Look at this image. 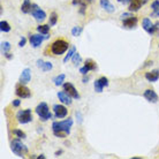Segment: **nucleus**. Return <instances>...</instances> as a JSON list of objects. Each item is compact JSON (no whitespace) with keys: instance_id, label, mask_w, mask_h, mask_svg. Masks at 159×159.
Masks as SVG:
<instances>
[{"instance_id":"7ed1b4c3","label":"nucleus","mask_w":159,"mask_h":159,"mask_svg":"<svg viewBox=\"0 0 159 159\" xmlns=\"http://www.w3.org/2000/svg\"><path fill=\"white\" fill-rule=\"evenodd\" d=\"M11 149H12V151L14 155H16L17 157H22V158H23L24 155L28 152V148L21 142L19 137L12 141V143H11Z\"/></svg>"},{"instance_id":"423d86ee","label":"nucleus","mask_w":159,"mask_h":159,"mask_svg":"<svg viewBox=\"0 0 159 159\" xmlns=\"http://www.w3.org/2000/svg\"><path fill=\"white\" fill-rule=\"evenodd\" d=\"M16 119L22 125H25V123H29L30 121H32V113L31 110H23V111H19L17 114H16Z\"/></svg>"},{"instance_id":"6e6552de","label":"nucleus","mask_w":159,"mask_h":159,"mask_svg":"<svg viewBox=\"0 0 159 159\" xmlns=\"http://www.w3.org/2000/svg\"><path fill=\"white\" fill-rule=\"evenodd\" d=\"M15 93L17 97H20L22 99H27V98H30V97H31L30 89H29L28 87H25V84H22V83L16 87Z\"/></svg>"},{"instance_id":"20e7f679","label":"nucleus","mask_w":159,"mask_h":159,"mask_svg":"<svg viewBox=\"0 0 159 159\" xmlns=\"http://www.w3.org/2000/svg\"><path fill=\"white\" fill-rule=\"evenodd\" d=\"M35 111H36L37 116H39V119L42 120V121H48V119L52 118V114H51V112H50V108H48V104L44 103V102L37 105V107Z\"/></svg>"},{"instance_id":"39448f33","label":"nucleus","mask_w":159,"mask_h":159,"mask_svg":"<svg viewBox=\"0 0 159 159\" xmlns=\"http://www.w3.org/2000/svg\"><path fill=\"white\" fill-rule=\"evenodd\" d=\"M142 27H143V29L149 35H155L156 32H157V30L159 29V22L152 23V21L149 17H145L142 21Z\"/></svg>"},{"instance_id":"473e14b6","label":"nucleus","mask_w":159,"mask_h":159,"mask_svg":"<svg viewBox=\"0 0 159 159\" xmlns=\"http://www.w3.org/2000/svg\"><path fill=\"white\" fill-rule=\"evenodd\" d=\"M13 134H14L16 137H19V139H25V137H27L25 133H23L22 130H19V129H15V130H13Z\"/></svg>"},{"instance_id":"c756f323","label":"nucleus","mask_w":159,"mask_h":159,"mask_svg":"<svg viewBox=\"0 0 159 159\" xmlns=\"http://www.w3.org/2000/svg\"><path fill=\"white\" fill-rule=\"evenodd\" d=\"M93 88H95V91L98 92V93H100V92H103V84L99 82V80H96L95 83H93Z\"/></svg>"},{"instance_id":"c9c22d12","label":"nucleus","mask_w":159,"mask_h":159,"mask_svg":"<svg viewBox=\"0 0 159 159\" xmlns=\"http://www.w3.org/2000/svg\"><path fill=\"white\" fill-rule=\"evenodd\" d=\"M89 72H90V70H89V69H88V68L85 67V66H83V67H81V68H80V73H81L82 75H84V76L87 75V74H88V73H89Z\"/></svg>"},{"instance_id":"f3484780","label":"nucleus","mask_w":159,"mask_h":159,"mask_svg":"<svg viewBox=\"0 0 159 159\" xmlns=\"http://www.w3.org/2000/svg\"><path fill=\"white\" fill-rule=\"evenodd\" d=\"M99 4H100V7L103 8L105 12H107V13L116 12V7L110 2V0H100Z\"/></svg>"},{"instance_id":"393cba45","label":"nucleus","mask_w":159,"mask_h":159,"mask_svg":"<svg viewBox=\"0 0 159 159\" xmlns=\"http://www.w3.org/2000/svg\"><path fill=\"white\" fill-rule=\"evenodd\" d=\"M76 52V48L75 46H73V48H69V51H68V53L66 54V57L64 58V62L65 64H67L69 60L72 59L73 58V56H74V53Z\"/></svg>"},{"instance_id":"2eb2a0df","label":"nucleus","mask_w":159,"mask_h":159,"mask_svg":"<svg viewBox=\"0 0 159 159\" xmlns=\"http://www.w3.org/2000/svg\"><path fill=\"white\" fill-rule=\"evenodd\" d=\"M58 98L62 104H66V105H72V97L68 95L67 92L65 91H59L58 92Z\"/></svg>"},{"instance_id":"7c9ffc66","label":"nucleus","mask_w":159,"mask_h":159,"mask_svg":"<svg viewBox=\"0 0 159 159\" xmlns=\"http://www.w3.org/2000/svg\"><path fill=\"white\" fill-rule=\"evenodd\" d=\"M82 27H74V28L72 29V35L74 37H79L81 34H82Z\"/></svg>"},{"instance_id":"4468645a","label":"nucleus","mask_w":159,"mask_h":159,"mask_svg":"<svg viewBox=\"0 0 159 159\" xmlns=\"http://www.w3.org/2000/svg\"><path fill=\"white\" fill-rule=\"evenodd\" d=\"M148 0H131L129 2V12H137Z\"/></svg>"},{"instance_id":"37998d69","label":"nucleus","mask_w":159,"mask_h":159,"mask_svg":"<svg viewBox=\"0 0 159 159\" xmlns=\"http://www.w3.org/2000/svg\"><path fill=\"white\" fill-rule=\"evenodd\" d=\"M158 46H159V45H158Z\"/></svg>"},{"instance_id":"f704fd0d","label":"nucleus","mask_w":159,"mask_h":159,"mask_svg":"<svg viewBox=\"0 0 159 159\" xmlns=\"http://www.w3.org/2000/svg\"><path fill=\"white\" fill-rule=\"evenodd\" d=\"M130 16H133V14H131V12L122 13V14L120 15V19H121V21H123V20H126V19H128V17H130Z\"/></svg>"},{"instance_id":"0eeeda50","label":"nucleus","mask_w":159,"mask_h":159,"mask_svg":"<svg viewBox=\"0 0 159 159\" xmlns=\"http://www.w3.org/2000/svg\"><path fill=\"white\" fill-rule=\"evenodd\" d=\"M31 15L35 17V20L38 21V22H43L45 19H46V13L44 12L42 8H39V6L36 4H32L31 7Z\"/></svg>"},{"instance_id":"f257e3e1","label":"nucleus","mask_w":159,"mask_h":159,"mask_svg":"<svg viewBox=\"0 0 159 159\" xmlns=\"http://www.w3.org/2000/svg\"><path fill=\"white\" fill-rule=\"evenodd\" d=\"M72 126L73 119L68 118V119L62 120V121H54L52 123V130L57 137L64 139V137H66V135H69Z\"/></svg>"},{"instance_id":"cd10ccee","label":"nucleus","mask_w":159,"mask_h":159,"mask_svg":"<svg viewBox=\"0 0 159 159\" xmlns=\"http://www.w3.org/2000/svg\"><path fill=\"white\" fill-rule=\"evenodd\" d=\"M9 50H11V43L9 42H2L1 43V53L5 56L6 53H8Z\"/></svg>"},{"instance_id":"aec40b11","label":"nucleus","mask_w":159,"mask_h":159,"mask_svg":"<svg viewBox=\"0 0 159 159\" xmlns=\"http://www.w3.org/2000/svg\"><path fill=\"white\" fill-rule=\"evenodd\" d=\"M37 67H39L43 72H48V70H51L52 68H53V66H52L50 61L48 62H44L42 59H38L37 60Z\"/></svg>"},{"instance_id":"a878e982","label":"nucleus","mask_w":159,"mask_h":159,"mask_svg":"<svg viewBox=\"0 0 159 159\" xmlns=\"http://www.w3.org/2000/svg\"><path fill=\"white\" fill-rule=\"evenodd\" d=\"M84 66H85L89 70H96V69H97V65H96L95 61H93V60H91V59H88L87 61H85Z\"/></svg>"},{"instance_id":"dca6fc26","label":"nucleus","mask_w":159,"mask_h":159,"mask_svg":"<svg viewBox=\"0 0 159 159\" xmlns=\"http://www.w3.org/2000/svg\"><path fill=\"white\" fill-rule=\"evenodd\" d=\"M91 2V0H72V4L74 5V6H80L81 7V9H80V13L81 14H84V12H85V9H87V6Z\"/></svg>"},{"instance_id":"c85d7f7f","label":"nucleus","mask_w":159,"mask_h":159,"mask_svg":"<svg viewBox=\"0 0 159 159\" xmlns=\"http://www.w3.org/2000/svg\"><path fill=\"white\" fill-rule=\"evenodd\" d=\"M57 22H58V14L56 12L51 13V15H50V21H48V24L53 27V25H56Z\"/></svg>"},{"instance_id":"9d476101","label":"nucleus","mask_w":159,"mask_h":159,"mask_svg":"<svg viewBox=\"0 0 159 159\" xmlns=\"http://www.w3.org/2000/svg\"><path fill=\"white\" fill-rule=\"evenodd\" d=\"M64 90L67 92L68 95L70 96L72 98H74V99H80V93L77 92L76 88L74 87L72 83H69V82H65L64 83Z\"/></svg>"},{"instance_id":"412c9836","label":"nucleus","mask_w":159,"mask_h":159,"mask_svg":"<svg viewBox=\"0 0 159 159\" xmlns=\"http://www.w3.org/2000/svg\"><path fill=\"white\" fill-rule=\"evenodd\" d=\"M31 7L32 4L30 2V0H24L22 6H21V12L23 14H28V13L31 12Z\"/></svg>"},{"instance_id":"ddd939ff","label":"nucleus","mask_w":159,"mask_h":159,"mask_svg":"<svg viewBox=\"0 0 159 159\" xmlns=\"http://www.w3.org/2000/svg\"><path fill=\"white\" fill-rule=\"evenodd\" d=\"M31 80V69L30 68H24L20 75V83L27 84Z\"/></svg>"},{"instance_id":"72a5a7b5","label":"nucleus","mask_w":159,"mask_h":159,"mask_svg":"<svg viewBox=\"0 0 159 159\" xmlns=\"http://www.w3.org/2000/svg\"><path fill=\"white\" fill-rule=\"evenodd\" d=\"M99 80V82L102 84H103V87L105 88V87H108V80H107V77H105V76H102L100 79H98Z\"/></svg>"},{"instance_id":"bb28decb","label":"nucleus","mask_w":159,"mask_h":159,"mask_svg":"<svg viewBox=\"0 0 159 159\" xmlns=\"http://www.w3.org/2000/svg\"><path fill=\"white\" fill-rule=\"evenodd\" d=\"M0 30L1 32H9L11 31V25L7 21H1L0 22Z\"/></svg>"},{"instance_id":"e433bc0d","label":"nucleus","mask_w":159,"mask_h":159,"mask_svg":"<svg viewBox=\"0 0 159 159\" xmlns=\"http://www.w3.org/2000/svg\"><path fill=\"white\" fill-rule=\"evenodd\" d=\"M25 43H27V38H25V37H22L20 39V42H19V46H20V48H23L24 45H25Z\"/></svg>"},{"instance_id":"79ce46f5","label":"nucleus","mask_w":159,"mask_h":159,"mask_svg":"<svg viewBox=\"0 0 159 159\" xmlns=\"http://www.w3.org/2000/svg\"><path fill=\"white\" fill-rule=\"evenodd\" d=\"M60 153H62V151H57L56 152V156H59Z\"/></svg>"},{"instance_id":"5701e85b","label":"nucleus","mask_w":159,"mask_h":159,"mask_svg":"<svg viewBox=\"0 0 159 159\" xmlns=\"http://www.w3.org/2000/svg\"><path fill=\"white\" fill-rule=\"evenodd\" d=\"M50 28H51L50 24H42V25L37 27V31L39 32V34H42V35H48Z\"/></svg>"},{"instance_id":"b1692460","label":"nucleus","mask_w":159,"mask_h":159,"mask_svg":"<svg viewBox=\"0 0 159 159\" xmlns=\"http://www.w3.org/2000/svg\"><path fill=\"white\" fill-rule=\"evenodd\" d=\"M65 79H66V75L65 74H59V75H57L54 79H53V82H54V84H56L57 87H59V85H61V84L64 83Z\"/></svg>"},{"instance_id":"a19ab883","label":"nucleus","mask_w":159,"mask_h":159,"mask_svg":"<svg viewBox=\"0 0 159 159\" xmlns=\"http://www.w3.org/2000/svg\"><path fill=\"white\" fill-rule=\"evenodd\" d=\"M119 2H121V4H126V0H118Z\"/></svg>"},{"instance_id":"9b49d317","label":"nucleus","mask_w":159,"mask_h":159,"mask_svg":"<svg viewBox=\"0 0 159 159\" xmlns=\"http://www.w3.org/2000/svg\"><path fill=\"white\" fill-rule=\"evenodd\" d=\"M53 112H54L56 118H58V119H64L68 114L67 108L65 107L64 105H59V104H56L53 106Z\"/></svg>"},{"instance_id":"1a4fd4ad","label":"nucleus","mask_w":159,"mask_h":159,"mask_svg":"<svg viewBox=\"0 0 159 159\" xmlns=\"http://www.w3.org/2000/svg\"><path fill=\"white\" fill-rule=\"evenodd\" d=\"M48 36H46V35H42V34H36V35H31L30 36V38H29V42H30V44H31L32 48H39L40 45H42V43H43L45 39H48Z\"/></svg>"},{"instance_id":"ea45409f","label":"nucleus","mask_w":159,"mask_h":159,"mask_svg":"<svg viewBox=\"0 0 159 159\" xmlns=\"http://www.w3.org/2000/svg\"><path fill=\"white\" fill-rule=\"evenodd\" d=\"M89 81V77H83V83H88Z\"/></svg>"},{"instance_id":"4c0bfd02","label":"nucleus","mask_w":159,"mask_h":159,"mask_svg":"<svg viewBox=\"0 0 159 159\" xmlns=\"http://www.w3.org/2000/svg\"><path fill=\"white\" fill-rule=\"evenodd\" d=\"M12 105L14 106V107H19V106L21 105V100L20 99H14L13 100Z\"/></svg>"},{"instance_id":"a211bd4d","label":"nucleus","mask_w":159,"mask_h":159,"mask_svg":"<svg viewBox=\"0 0 159 159\" xmlns=\"http://www.w3.org/2000/svg\"><path fill=\"white\" fill-rule=\"evenodd\" d=\"M136 24H137V17H135V16H130V17L122 21V27L127 29L134 28V27H136Z\"/></svg>"},{"instance_id":"f03ea898","label":"nucleus","mask_w":159,"mask_h":159,"mask_svg":"<svg viewBox=\"0 0 159 159\" xmlns=\"http://www.w3.org/2000/svg\"><path fill=\"white\" fill-rule=\"evenodd\" d=\"M68 48H69L68 42L65 39H57L51 45V52L54 56H62Z\"/></svg>"},{"instance_id":"6ab92c4d","label":"nucleus","mask_w":159,"mask_h":159,"mask_svg":"<svg viewBox=\"0 0 159 159\" xmlns=\"http://www.w3.org/2000/svg\"><path fill=\"white\" fill-rule=\"evenodd\" d=\"M145 79L149 81V82H157L159 80V69H155V70H151V72L145 73Z\"/></svg>"},{"instance_id":"4be33fe9","label":"nucleus","mask_w":159,"mask_h":159,"mask_svg":"<svg viewBox=\"0 0 159 159\" xmlns=\"http://www.w3.org/2000/svg\"><path fill=\"white\" fill-rule=\"evenodd\" d=\"M151 8H152V14H151V16H156V17H159V0H155V1H152Z\"/></svg>"},{"instance_id":"f8f14e48","label":"nucleus","mask_w":159,"mask_h":159,"mask_svg":"<svg viewBox=\"0 0 159 159\" xmlns=\"http://www.w3.org/2000/svg\"><path fill=\"white\" fill-rule=\"evenodd\" d=\"M143 96H144V98H145L148 102H150V103L155 104L158 102V95H157L155 90H152V89H148V90H145Z\"/></svg>"},{"instance_id":"58836bf2","label":"nucleus","mask_w":159,"mask_h":159,"mask_svg":"<svg viewBox=\"0 0 159 159\" xmlns=\"http://www.w3.org/2000/svg\"><path fill=\"white\" fill-rule=\"evenodd\" d=\"M5 57H6L8 60L13 59V54H12V53H9V52H8V53H6V54H5Z\"/></svg>"},{"instance_id":"2f4dec72","label":"nucleus","mask_w":159,"mask_h":159,"mask_svg":"<svg viewBox=\"0 0 159 159\" xmlns=\"http://www.w3.org/2000/svg\"><path fill=\"white\" fill-rule=\"evenodd\" d=\"M72 60H73V64L74 65H79L81 61H82V58H81V56H80L77 52H75L74 53V56H73V58H72Z\"/></svg>"}]
</instances>
